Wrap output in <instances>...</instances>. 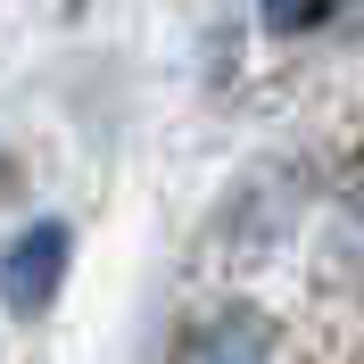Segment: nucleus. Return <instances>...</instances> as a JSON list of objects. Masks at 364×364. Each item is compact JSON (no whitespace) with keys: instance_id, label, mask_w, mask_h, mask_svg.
<instances>
[{"instance_id":"nucleus-2","label":"nucleus","mask_w":364,"mask_h":364,"mask_svg":"<svg viewBox=\"0 0 364 364\" xmlns=\"http://www.w3.org/2000/svg\"><path fill=\"white\" fill-rule=\"evenodd\" d=\"M174 364H273V348H265L257 323L224 315V323H191L174 340Z\"/></svg>"},{"instance_id":"nucleus-1","label":"nucleus","mask_w":364,"mask_h":364,"mask_svg":"<svg viewBox=\"0 0 364 364\" xmlns=\"http://www.w3.org/2000/svg\"><path fill=\"white\" fill-rule=\"evenodd\" d=\"M67 265H75V232L58 215L25 224L9 240V257H0V306L9 315H42L50 298H58V282H67Z\"/></svg>"},{"instance_id":"nucleus-3","label":"nucleus","mask_w":364,"mask_h":364,"mask_svg":"<svg viewBox=\"0 0 364 364\" xmlns=\"http://www.w3.org/2000/svg\"><path fill=\"white\" fill-rule=\"evenodd\" d=\"M331 9H348V0H265V17L282 25V33H306V25H323Z\"/></svg>"}]
</instances>
